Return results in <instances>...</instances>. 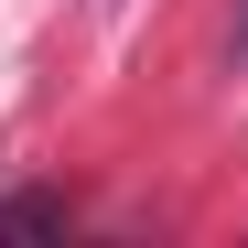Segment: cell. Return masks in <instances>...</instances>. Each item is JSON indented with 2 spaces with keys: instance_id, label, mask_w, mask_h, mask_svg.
I'll return each mask as SVG.
<instances>
[{
  "instance_id": "obj_1",
  "label": "cell",
  "mask_w": 248,
  "mask_h": 248,
  "mask_svg": "<svg viewBox=\"0 0 248 248\" xmlns=\"http://www.w3.org/2000/svg\"><path fill=\"white\" fill-rule=\"evenodd\" d=\"M65 227V194H11L0 205V237H54Z\"/></svg>"
},
{
  "instance_id": "obj_2",
  "label": "cell",
  "mask_w": 248,
  "mask_h": 248,
  "mask_svg": "<svg viewBox=\"0 0 248 248\" xmlns=\"http://www.w3.org/2000/svg\"><path fill=\"white\" fill-rule=\"evenodd\" d=\"M237 54H248V0H237Z\"/></svg>"
}]
</instances>
